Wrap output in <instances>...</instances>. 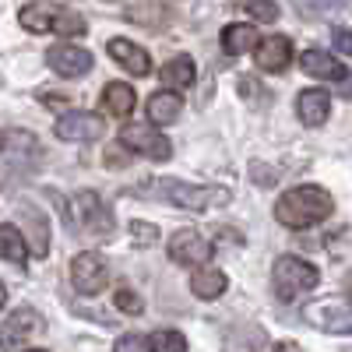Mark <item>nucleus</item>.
<instances>
[{"mask_svg":"<svg viewBox=\"0 0 352 352\" xmlns=\"http://www.w3.org/2000/svg\"><path fill=\"white\" fill-rule=\"evenodd\" d=\"M120 144H127V148L148 155V159H155V162H166V159L173 155L169 138L159 134V131L148 127V124H144V127H124V131H120Z\"/></svg>","mask_w":352,"mask_h":352,"instance_id":"obj_9","label":"nucleus"},{"mask_svg":"<svg viewBox=\"0 0 352 352\" xmlns=\"http://www.w3.org/2000/svg\"><path fill=\"white\" fill-rule=\"evenodd\" d=\"M180 96L173 92V88H166V92H155V96H148V120L155 124V127H166V124H173L176 116H180Z\"/></svg>","mask_w":352,"mask_h":352,"instance_id":"obj_18","label":"nucleus"},{"mask_svg":"<svg viewBox=\"0 0 352 352\" xmlns=\"http://www.w3.org/2000/svg\"><path fill=\"white\" fill-rule=\"evenodd\" d=\"M39 169V141L36 134L8 127L0 131V187H18Z\"/></svg>","mask_w":352,"mask_h":352,"instance_id":"obj_2","label":"nucleus"},{"mask_svg":"<svg viewBox=\"0 0 352 352\" xmlns=\"http://www.w3.org/2000/svg\"><path fill=\"white\" fill-rule=\"evenodd\" d=\"M18 21L28 28V32H36V36H43V32L81 36L85 28H88L81 14H74V11H67V8H60V4H53V0H36V4L21 8Z\"/></svg>","mask_w":352,"mask_h":352,"instance_id":"obj_3","label":"nucleus"},{"mask_svg":"<svg viewBox=\"0 0 352 352\" xmlns=\"http://www.w3.org/2000/svg\"><path fill=\"white\" fill-rule=\"evenodd\" d=\"M71 282L78 292H85V296H96V292H102L109 285V268H106V261L99 254H78L71 261Z\"/></svg>","mask_w":352,"mask_h":352,"instance_id":"obj_7","label":"nucleus"},{"mask_svg":"<svg viewBox=\"0 0 352 352\" xmlns=\"http://www.w3.org/2000/svg\"><path fill=\"white\" fill-rule=\"evenodd\" d=\"M272 282H275L278 300H296L300 292L317 289L320 272L314 268V264H307L303 257H278L275 261V272H272Z\"/></svg>","mask_w":352,"mask_h":352,"instance_id":"obj_4","label":"nucleus"},{"mask_svg":"<svg viewBox=\"0 0 352 352\" xmlns=\"http://www.w3.org/2000/svg\"><path fill=\"white\" fill-rule=\"evenodd\" d=\"M0 257L11 264H25L28 261V240L21 236L18 226H0Z\"/></svg>","mask_w":352,"mask_h":352,"instance_id":"obj_21","label":"nucleus"},{"mask_svg":"<svg viewBox=\"0 0 352 352\" xmlns=\"http://www.w3.org/2000/svg\"><path fill=\"white\" fill-rule=\"evenodd\" d=\"M292 60V43L285 36H272V39H261L257 50V71L264 74H282Z\"/></svg>","mask_w":352,"mask_h":352,"instance_id":"obj_14","label":"nucleus"},{"mask_svg":"<svg viewBox=\"0 0 352 352\" xmlns=\"http://www.w3.org/2000/svg\"><path fill=\"white\" fill-rule=\"evenodd\" d=\"M99 134H102V120L96 113L74 109L56 120V138H64V141H96Z\"/></svg>","mask_w":352,"mask_h":352,"instance_id":"obj_12","label":"nucleus"},{"mask_svg":"<svg viewBox=\"0 0 352 352\" xmlns=\"http://www.w3.org/2000/svg\"><path fill=\"white\" fill-rule=\"evenodd\" d=\"M345 292H349V296H352V272H349V278H345Z\"/></svg>","mask_w":352,"mask_h":352,"instance_id":"obj_33","label":"nucleus"},{"mask_svg":"<svg viewBox=\"0 0 352 352\" xmlns=\"http://www.w3.org/2000/svg\"><path fill=\"white\" fill-rule=\"evenodd\" d=\"M300 64H303V74H310V78H324V81L345 78V67L335 60L331 53H324V50H307Z\"/></svg>","mask_w":352,"mask_h":352,"instance_id":"obj_16","label":"nucleus"},{"mask_svg":"<svg viewBox=\"0 0 352 352\" xmlns=\"http://www.w3.org/2000/svg\"><path fill=\"white\" fill-rule=\"evenodd\" d=\"M342 99H352V78L342 81Z\"/></svg>","mask_w":352,"mask_h":352,"instance_id":"obj_31","label":"nucleus"},{"mask_svg":"<svg viewBox=\"0 0 352 352\" xmlns=\"http://www.w3.org/2000/svg\"><path fill=\"white\" fill-rule=\"evenodd\" d=\"M229 4H236V8L250 11V14H254V18H261V21H275V18H278L275 0H229Z\"/></svg>","mask_w":352,"mask_h":352,"instance_id":"obj_25","label":"nucleus"},{"mask_svg":"<svg viewBox=\"0 0 352 352\" xmlns=\"http://www.w3.org/2000/svg\"><path fill=\"white\" fill-rule=\"evenodd\" d=\"M331 113V96L320 92V88H307V92H300V120L307 127H320L328 120Z\"/></svg>","mask_w":352,"mask_h":352,"instance_id":"obj_15","label":"nucleus"},{"mask_svg":"<svg viewBox=\"0 0 352 352\" xmlns=\"http://www.w3.org/2000/svg\"><path fill=\"white\" fill-rule=\"evenodd\" d=\"M113 300H116V307H120L124 314H141V310H144L141 296H138L134 289H127V285H124V289H116V296H113Z\"/></svg>","mask_w":352,"mask_h":352,"instance_id":"obj_27","label":"nucleus"},{"mask_svg":"<svg viewBox=\"0 0 352 352\" xmlns=\"http://www.w3.org/2000/svg\"><path fill=\"white\" fill-rule=\"evenodd\" d=\"M102 106L113 113V116H127L134 109V88L124 85V81H113L106 85V92H102Z\"/></svg>","mask_w":352,"mask_h":352,"instance_id":"obj_23","label":"nucleus"},{"mask_svg":"<svg viewBox=\"0 0 352 352\" xmlns=\"http://www.w3.org/2000/svg\"><path fill=\"white\" fill-rule=\"evenodd\" d=\"M166 250L176 264H187V268H201V264H208V257H212V243L194 229H176L169 236Z\"/></svg>","mask_w":352,"mask_h":352,"instance_id":"obj_8","label":"nucleus"},{"mask_svg":"<svg viewBox=\"0 0 352 352\" xmlns=\"http://www.w3.org/2000/svg\"><path fill=\"white\" fill-rule=\"evenodd\" d=\"M162 85L166 88H190L194 85V60L190 56H173V60H166V67L159 71Z\"/></svg>","mask_w":352,"mask_h":352,"instance_id":"obj_22","label":"nucleus"},{"mask_svg":"<svg viewBox=\"0 0 352 352\" xmlns=\"http://www.w3.org/2000/svg\"><path fill=\"white\" fill-rule=\"evenodd\" d=\"M4 300H8V289H4V282H0V307H4Z\"/></svg>","mask_w":352,"mask_h":352,"instance_id":"obj_32","label":"nucleus"},{"mask_svg":"<svg viewBox=\"0 0 352 352\" xmlns=\"http://www.w3.org/2000/svg\"><path fill=\"white\" fill-rule=\"evenodd\" d=\"M148 345L152 349H162V352H184L187 349V338L176 335V331H155V335H148Z\"/></svg>","mask_w":352,"mask_h":352,"instance_id":"obj_26","label":"nucleus"},{"mask_svg":"<svg viewBox=\"0 0 352 352\" xmlns=\"http://www.w3.org/2000/svg\"><path fill=\"white\" fill-rule=\"evenodd\" d=\"M116 349L127 352V349H152V345H148V335H127V338L116 342Z\"/></svg>","mask_w":352,"mask_h":352,"instance_id":"obj_29","label":"nucleus"},{"mask_svg":"<svg viewBox=\"0 0 352 352\" xmlns=\"http://www.w3.org/2000/svg\"><path fill=\"white\" fill-rule=\"evenodd\" d=\"M226 285H229V278L219 268H197L190 275V289H194L197 300H219L226 292Z\"/></svg>","mask_w":352,"mask_h":352,"instance_id":"obj_19","label":"nucleus"},{"mask_svg":"<svg viewBox=\"0 0 352 352\" xmlns=\"http://www.w3.org/2000/svg\"><path fill=\"white\" fill-rule=\"evenodd\" d=\"M303 317L314 328L328 331V335H352V303L345 300H320L303 310Z\"/></svg>","mask_w":352,"mask_h":352,"instance_id":"obj_6","label":"nucleus"},{"mask_svg":"<svg viewBox=\"0 0 352 352\" xmlns=\"http://www.w3.org/2000/svg\"><path fill=\"white\" fill-rule=\"evenodd\" d=\"M21 219H25V229H28V250L36 257H46L50 254V226H46V215L39 208H21Z\"/></svg>","mask_w":352,"mask_h":352,"instance_id":"obj_17","label":"nucleus"},{"mask_svg":"<svg viewBox=\"0 0 352 352\" xmlns=\"http://www.w3.org/2000/svg\"><path fill=\"white\" fill-rule=\"evenodd\" d=\"M78 208H81V222L85 226H96V229H106L109 219L102 212V201L96 194H78Z\"/></svg>","mask_w":352,"mask_h":352,"instance_id":"obj_24","label":"nucleus"},{"mask_svg":"<svg viewBox=\"0 0 352 352\" xmlns=\"http://www.w3.org/2000/svg\"><path fill=\"white\" fill-rule=\"evenodd\" d=\"M162 194H166V201H173L184 212H204L208 204L229 201V190H222V187H194V184H180V180H162Z\"/></svg>","mask_w":352,"mask_h":352,"instance_id":"obj_5","label":"nucleus"},{"mask_svg":"<svg viewBox=\"0 0 352 352\" xmlns=\"http://www.w3.org/2000/svg\"><path fill=\"white\" fill-rule=\"evenodd\" d=\"M106 50H109L113 60L120 64L124 71H131L134 78H148L152 74V56H148V50H141L138 43H131V39H109Z\"/></svg>","mask_w":352,"mask_h":352,"instance_id":"obj_13","label":"nucleus"},{"mask_svg":"<svg viewBox=\"0 0 352 352\" xmlns=\"http://www.w3.org/2000/svg\"><path fill=\"white\" fill-rule=\"evenodd\" d=\"M43 331V317L36 314V310H28V307H21V310H14L4 324H0V345L4 349H21L32 335H39Z\"/></svg>","mask_w":352,"mask_h":352,"instance_id":"obj_10","label":"nucleus"},{"mask_svg":"<svg viewBox=\"0 0 352 352\" xmlns=\"http://www.w3.org/2000/svg\"><path fill=\"white\" fill-rule=\"evenodd\" d=\"M335 46L342 53H352V28H335Z\"/></svg>","mask_w":352,"mask_h":352,"instance_id":"obj_30","label":"nucleus"},{"mask_svg":"<svg viewBox=\"0 0 352 352\" xmlns=\"http://www.w3.org/2000/svg\"><path fill=\"white\" fill-rule=\"evenodd\" d=\"M335 212V201L324 187L317 184H303V187H292L289 194L278 197L275 204V219L289 229H310L317 222H324Z\"/></svg>","mask_w":352,"mask_h":352,"instance_id":"obj_1","label":"nucleus"},{"mask_svg":"<svg viewBox=\"0 0 352 352\" xmlns=\"http://www.w3.org/2000/svg\"><path fill=\"white\" fill-rule=\"evenodd\" d=\"M131 232L138 236V243H155V236H159V229L152 222H131Z\"/></svg>","mask_w":352,"mask_h":352,"instance_id":"obj_28","label":"nucleus"},{"mask_svg":"<svg viewBox=\"0 0 352 352\" xmlns=\"http://www.w3.org/2000/svg\"><path fill=\"white\" fill-rule=\"evenodd\" d=\"M46 64L60 78H81V74L92 71V53L81 50V46H71V43H60L46 53Z\"/></svg>","mask_w":352,"mask_h":352,"instance_id":"obj_11","label":"nucleus"},{"mask_svg":"<svg viewBox=\"0 0 352 352\" xmlns=\"http://www.w3.org/2000/svg\"><path fill=\"white\" fill-rule=\"evenodd\" d=\"M254 43H257V28H254V25H226V28H222V50H226L229 56L250 53Z\"/></svg>","mask_w":352,"mask_h":352,"instance_id":"obj_20","label":"nucleus"}]
</instances>
